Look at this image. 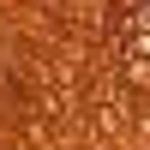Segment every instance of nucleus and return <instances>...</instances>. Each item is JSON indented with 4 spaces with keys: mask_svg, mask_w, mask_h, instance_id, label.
Masks as SVG:
<instances>
[]
</instances>
